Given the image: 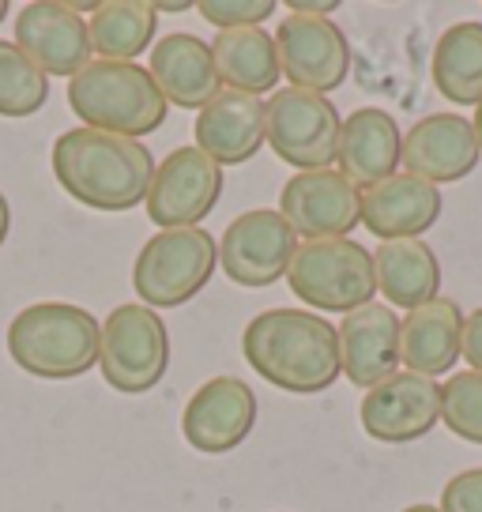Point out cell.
<instances>
[{
	"instance_id": "6da1fadb",
	"label": "cell",
	"mask_w": 482,
	"mask_h": 512,
	"mask_svg": "<svg viewBox=\"0 0 482 512\" xmlns=\"http://www.w3.org/2000/svg\"><path fill=\"white\" fill-rule=\"evenodd\" d=\"M241 354L257 377L294 396H317L343 373L336 324L309 309L257 313L241 332Z\"/></svg>"
},
{
	"instance_id": "7a4b0ae2",
	"label": "cell",
	"mask_w": 482,
	"mask_h": 512,
	"mask_svg": "<svg viewBox=\"0 0 482 512\" xmlns=\"http://www.w3.org/2000/svg\"><path fill=\"white\" fill-rule=\"evenodd\" d=\"M57 185L83 208L95 211H132L147 200L155 159L140 140L68 128L53 140L49 151Z\"/></svg>"
},
{
	"instance_id": "3957f363",
	"label": "cell",
	"mask_w": 482,
	"mask_h": 512,
	"mask_svg": "<svg viewBox=\"0 0 482 512\" xmlns=\"http://www.w3.org/2000/svg\"><path fill=\"white\" fill-rule=\"evenodd\" d=\"M102 320L72 302H34L8 324V354L38 381H76L98 366Z\"/></svg>"
},
{
	"instance_id": "277c9868",
	"label": "cell",
	"mask_w": 482,
	"mask_h": 512,
	"mask_svg": "<svg viewBox=\"0 0 482 512\" xmlns=\"http://www.w3.org/2000/svg\"><path fill=\"white\" fill-rule=\"evenodd\" d=\"M68 106L83 128L144 140L162 128L170 102L155 87L151 72L132 61H91L68 80Z\"/></svg>"
},
{
	"instance_id": "5b68a950",
	"label": "cell",
	"mask_w": 482,
	"mask_h": 512,
	"mask_svg": "<svg viewBox=\"0 0 482 512\" xmlns=\"http://www.w3.org/2000/svg\"><path fill=\"white\" fill-rule=\"evenodd\" d=\"M219 268V241L208 230H159L144 241L132 264V290L147 309H177L193 302Z\"/></svg>"
},
{
	"instance_id": "8992f818",
	"label": "cell",
	"mask_w": 482,
	"mask_h": 512,
	"mask_svg": "<svg viewBox=\"0 0 482 512\" xmlns=\"http://www.w3.org/2000/svg\"><path fill=\"white\" fill-rule=\"evenodd\" d=\"M290 290L317 313H354L373 302V253L354 238L306 241L290 260Z\"/></svg>"
},
{
	"instance_id": "52a82bcc",
	"label": "cell",
	"mask_w": 482,
	"mask_h": 512,
	"mask_svg": "<svg viewBox=\"0 0 482 512\" xmlns=\"http://www.w3.org/2000/svg\"><path fill=\"white\" fill-rule=\"evenodd\" d=\"M98 369L110 388L125 396H144L170 369V332L166 320L147 305H117L102 320Z\"/></svg>"
},
{
	"instance_id": "ba28073f",
	"label": "cell",
	"mask_w": 482,
	"mask_h": 512,
	"mask_svg": "<svg viewBox=\"0 0 482 512\" xmlns=\"http://www.w3.org/2000/svg\"><path fill=\"white\" fill-rule=\"evenodd\" d=\"M264 117H268V144L287 166H294L298 174L332 170L339 155L343 117L328 98L283 87L264 102Z\"/></svg>"
},
{
	"instance_id": "9c48e42d",
	"label": "cell",
	"mask_w": 482,
	"mask_h": 512,
	"mask_svg": "<svg viewBox=\"0 0 482 512\" xmlns=\"http://www.w3.org/2000/svg\"><path fill=\"white\" fill-rule=\"evenodd\" d=\"M223 196V166L200 147H177L155 166L147 189V219L159 230H189L208 219Z\"/></svg>"
},
{
	"instance_id": "30bf717a",
	"label": "cell",
	"mask_w": 482,
	"mask_h": 512,
	"mask_svg": "<svg viewBox=\"0 0 482 512\" xmlns=\"http://www.w3.org/2000/svg\"><path fill=\"white\" fill-rule=\"evenodd\" d=\"M298 253V234L272 208H253L238 215L219 238V268L230 283L245 290H264L290 272Z\"/></svg>"
},
{
	"instance_id": "8fae6325",
	"label": "cell",
	"mask_w": 482,
	"mask_h": 512,
	"mask_svg": "<svg viewBox=\"0 0 482 512\" xmlns=\"http://www.w3.org/2000/svg\"><path fill=\"white\" fill-rule=\"evenodd\" d=\"M272 38L279 72L298 91L328 98V91H336L351 72V42L332 19L287 16L279 19Z\"/></svg>"
},
{
	"instance_id": "7c38bea8",
	"label": "cell",
	"mask_w": 482,
	"mask_h": 512,
	"mask_svg": "<svg viewBox=\"0 0 482 512\" xmlns=\"http://www.w3.org/2000/svg\"><path fill=\"white\" fill-rule=\"evenodd\" d=\"M362 430L381 445H411L441 422V384L411 369H400L373 384L358 407Z\"/></svg>"
},
{
	"instance_id": "4fadbf2b",
	"label": "cell",
	"mask_w": 482,
	"mask_h": 512,
	"mask_svg": "<svg viewBox=\"0 0 482 512\" xmlns=\"http://www.w3.org/2000/svg\"><path fill=\"white\" fill-rule=\"evenodd\" d=\"M279 215L306 241L347 238L362 223V192L339 170H306L283 185Z\"/></svg>"
},
{
	"instance_id": "5bb4252c",
	"label": "cell",
	"mask_w": 482,
	"mask_h": 512,
	"mask_svg": "<svg viewBox=\"0 0 482 512\" xmlns=\"http://www.w3.org/2000/svg\"><path fill=\"white\" fill-rule=\"evenodd\" d=\"M16 46L38 64L42 76L72 80L91 64V31L76 4L34 0L16 19Z\"/></svg>"
},
{
	"instance_id": "9a60e30c",
	"label": "cell",
	"mask_w": 482,
	"mask_h": 512,
	"mask_svg": "<svg viewBox=\"0 0 482 512\" xmlns=\"http://www.w3.org/2000/svg\"><path fill=\"white\" fill-rule=\"evenodd\" d=\"M257 426V392L238 377H211L193 392L181 411L185 441L204 456H223Z\"/></svg>"
},
{
	"instance_id": "2e32d148",
	"label": "cell",
	"mask_w": 482,
	"mask_h": 512,
	"mask_svg": "<svg viewBox=\"0 0 482 512\" xmlns=\"http://www.w3.org/2000/svg\"><path fill=\"white\" fill-rule=\"evenodd\" d=\"M482 159L475 125L460 113H430L418 125L407 128L400 151L403 174L430 181V185H452L464 181Z\"/></svg>"
},
{
	"instance_id": "e0dca14e",
	"label": "cell",
	"mask_w": 482,
	"mask_h": 512,
	"mask_svg": "<svg viewBox=\"0 0 482 512\" xmlns=\"http://www.w3.org/2000/svg\"><path fill=\"white\" fill-rule=\"evenodd\" d=\"M339 366L343 377L370 392L373 384L400 373V317L396 309L370 302L339 320Z\"/></svg>"
},
{
	"instance_id": "ac0fdd59",
	"label": "cell",
	"mask_w": 482,
	"mask_h": 512,
	"mask_svg": "<svg viewBox=\"0 0 482 512\" xmlns=\"http://www.w3.org/2000/svg\"><path fill=\"white\" fill-rule=\"evenodd\" d=\"M196 147L219 166H241L268 144V117L264 102L241 91H219L196 113Z\"/></svg>"
},
{
	"instance_id": "d6986e66",
	"label": "cell",
	"mask_w": 482,
	"mask_h": 512,
	"mask_svg": "<svg viewBox=\"0 0 482 512\" xmlns=\"http://www.w3.org/2000/svg\"><path fill=\"white\" fill-rule=\"evenodd\" d=\"M441 192L411 174H392L362 189V226L381 241H415L441 219Z\"/></svg>"
},
{
	"instance_id": "ffe728a7",
	"label": "cell",
	"mask_w": 482,
	"mask_h": 512,
	"mask_svg": "<svg viewBox=\"0 0 482 512\" xmlns=\"http://www.w3.org/2000/svg\"><path fill=\"white\" fill-rule=\"evenodd\" d=\"M403 132L396 117L377 106L354 110L339 128V174L351 181L354 189H373L377 181L400 174Z\"/></svg>"
},
{
	"instance_id": "44dd1931",
	"label": "cell",
	"mask_w": 482,
	"mask_h": 512,
	"mask_svg": "<svg viewBox=\"0 0 482 512\" xmlns=\"http://www.w3.org/2000/svg\"><path fill=\"white\" fill-rule=\"evenodd\" d=\"M151 80L166 102L181 110H204L211 98L223 91L211 46L196 34H166L151 46Z\"/></svg>"
},
{
	"instance_id": "7402d4cb",
	"label": "cell",
	"mask_w": 482,
	"mask_h": 512,
	"mask_svg": "<svg viewBox=\"0 0 482 512\" xmlns=\"http://www.w3.org/2000/svg\"><path fill=\"white\" fill-rule=\"evenodd\" d=\"M464 313L452 298H434L400 320V366L422 377H441L460 358Z\"/></svg>"
},
{
	"instance_id": "603a6c76",
	"label": "cell",
	"mask_w": 482,
	"mask_h": 512,
	"mask_svg": "<svg viewBox=\"0 0 482 512\" xmlns=\"http://www.w3.org/2000/svg\"><path fill=\"white\" fill-rule=\"evenodd\" d=\"M377 294H385L388 309H418L441 298V264L437 253L422 238L415 241H381L373 253Z\"/></svg>"
},
{
	"instance_id": "cb8c5ba5",
	"label": "cell",
	"mask_w": 482,
	"mask_h": 512,
	"mask_svg": "<svg viewBox=\"0 0 482 512\" xmlns=\"http://www.w3.org/2000/svg\"><path fill=\"white\" fill-rule=\"evenodd\" d=\"M211 57H215V72L226 91L260 98L268 91L275 95V83L283 80L275 38L264 27L219 31V38L211 42Z\"/></svg>"
},
{
	"instance_id": "d4e9b609",
	"label": "cell",
	"mask_w": 482,
	"mask_h": 512,
	"mask_svg": "<svg viewBox=\"0 0 482 512\" xmlns=\"http://www.w3.org/2000/svg\"><path fill=\"white\" fill-rule=\"evenodd\" d=\"M87 31L98 61L132 64L151 49V38L159 31V12L147 0H102L87 19Z\"/></svg>"
},
{
	"instance_id": "484cf974",
	"label": "cell",
	"mask_w": 482,
	"mask_h": 512,
	"mask_svg": "<svg viewBox=\"0 0 482 512\" xmlns=\"http://www.w3.org/2000/svg\"><path fill=\"white\" fill-rule=\"evenodd\" d=\"M434 87L452 106H479L482 102V23L464 19L452 23L437 38L434 49Z\"/></svg>"
},
{
	"instance_id": "4316f807",
	"label": "cell",
	"mask_w": 482,
	"mask_h": 512,
	"mask_svg": "<svg viewBox=\"0 0 482 512\" xmlns=\"http://www.w3.org/2000/svg\"><path fill=\"white\" fill-rule=\"evenodd\" d=\"M49 102V76L16 46L0 38V117H34Z\"/></svg>"
},
{
	"instance_id": "83f0119b",
	"label": "cell",
	"mask_w": 482,
	"mask_h": 512,
	"mask_svg": "<svg viewBox=\"0 0 482 512\" xmlns=\"http://www.w3.org/2000/svg\"><path fill=\"white\" fill-rule=\"evenodd\" d=\"M441 422L449 426L460 441L482 445V373H452L441 384Z\"/></svg>"
},
{
	"instance_id": "f1b7e54d",
	"label": "cell",
	"mask_w": 482,
	"mask_h": 512,
	"mask_svg": "<svg viewBox=\"0 0 482 512\" xmlns=\"http://www.w3.org/2000/svg\"><path fill=\"white\" fill-rule=\"evenodd\" d=\"M275 0H200L196 12L215 23L219 31H241V27H260L264 19L275 16Z\"/></svg>"
},
{
	"instance_id": "f546056e",
	"label": "cell",
	"mask_w": 482,
	"mask_h": 512,
	"mask_svg": "<svg viewBox=\"0 0 482 512\" xmlns=\"http://www.w3.org/2000/svg\"><path fill=\"white\" fill-rule=\"evenodd\" d=\"M441 512H482V467L460 471L441 490Z\"/></svg>"
},
{
	"instance_id": "4dcf8cb0",
	"label": "cell",
	"mask_w": 482,
	"mask_h": 512,
	"mask_svg": "<svg viewBox=\"0 0 482 512\" xmlns=\"http://www.w3.org/2000/svg\"><path fill=\"white\" fill-rule=\"evenodd\" d=\"M460 358H467V369L482 373V309L464 317V336H460Z\"/></svg>"
},
{
	"instance_id": "1f68e13d",
	"label": "cell",
	"mask_w": 482,
	"mask_h": 512,
	"mask_svg": "<svg viewBox=\"0 0 482 512\" xmlns=\"http://www.w3.org/2000/svg\"><path fill=\"white\" fill-rule=\"evenodd\" d=\"M287 8H290V16L328 19L339 8V0H321V4H313V0H287Z\"/></svg>"
},
{
	"instance_id": "d6a6232c",
	"label": "cell",
	"mask_w": 482,
	"mask_h": 512,
	"mask_svg": "<svg viewBox=\"0 0 482 512\" xmlns=\"http://www.w3.org/2000/svg\"><path fill=\"white\" fill-rule=\"evenodd\" d=\"M8 230H12V208H8V196L0 192V245L8 241Z\"/></svg>"
},
{
	"instance_id": "836d02e7",
	"label": "cell",
	"mask_w": 482,
	"mask_h": 512,
	"mask_svg": "<svg viewBox=\"0 0 482 512\" xmlns=\"http://www.w3.org/2000/svg\"><path fill=\"white\" fill-rule=\"evenodd\" d=\"M151 8H155V12H189L193 4H189V0H170V4H151Z\"/></svg>"
},
{
	"instance_id": "e575fe53",
	"label": "cell",
	"mask_w": 482,
	"mask_h": 512,
	"mask_svg": "<svg viewBox=\"0 0 482 512\" xmlns=\"http://www.w3.org/2000/svg\"><path fill=\"white\" fill-rule=\"evenodd\" d=\"M471 125H475V136H479V147H482V102L475 106V121Z\"/></svg>"
},
{
	"instance_id": "d590c367",
	"label": "cell",
	"mask_w": 482,
	"mask_h": 512,
	"mask_svg": "<svg viewBox=\"0 0 482 512\" xmlns=\"http://www.w3.org/2000/svg\"><path fill=\"white\" fill-rule=\"evenodd\" d=\"M400 512H441V509H437V505H426V501H422V505H407V509H400Z\"/></svg>"
},
{
	"instance_id": "8d00e7d4",
	"label": "cell",
	"mask_w": 482,
	"mask_h": 512,
	"mask_svg": "<svg viewBox=\"0 0 482 512\" xmlns=\"http://www.w3.org/2000/svg\"><path fill=\"white\" fill-rule=\"evenodd\" d=\"M8 16V0H0V19Z\"/></svg>"
}]
</instances>
